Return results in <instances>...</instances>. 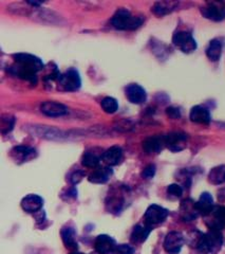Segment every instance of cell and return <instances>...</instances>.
<instances>
[{
    "instance_id": "obj_1",
    "label": "cell",
    "mask_w": 225,
    "mask_h": 254,
    "mask_svg": "<svg viewBox=\"0 0 225 254\" xmlns=\"http://www.w3.org/2000/svg\"><path fill=\"white\" fill-rule=\"evenodd\" d=\"M15 65L10 67V72L21 79L36 84V73L44 68L42 60L28 53L14 54Z\"/></svg>"
},
{
    "instance_id": "obj_2",
    "label": "cell",
    "mask_w": 225,
    "mask_h": 254,
    "mask_svg": "<svg viewBox=\"0 0 225 254\" xmlns=\"http://www.w3.org/2000/svg\"><path fill=\"white\" fill-rule=\"evenodd\" d=\"M111 23L118 30H135L142 26L143 18L131 15L129 11L125 9H120L112 17Z\"/></svg>"
},
{
    "instance_id": "obj_3",
    "label": "cell",
    "mask_w": 225,
    "mask_h": 254,
    "mask_svg": "<svg viewBox=\"0 0 225 254\" xmlns=\"http://www.w3.org/2000/svg\"><path fill=\"white\" fill-rule=\"evenodd\" d=\"M223 244V237L221 231L217 230H210V232L204 234L202 240L197 246V250L199 254H208V253H217Z\"/></svg>"
},
{
    "instance_id": "obj_4",
    "label": "cell",
    "mask_w": 225,
    "mask_h": 254,
    "mask_svg": "<svg viewBox=\"0 0 225 254\" xmlns=\"http://www.w3.org/2000/svg\"><path fill=\"white\" fill-rule=\"evenodd\" d=\"M172 43L184 53L194 52L197 49V43L195 38L192 37L189 32L186 31H180L174 33L172 37Z\"/></svg>"
},
{
    "instance_id": "obj_5",
    "label": "cell",
    "mask_w": 225,
    "mask_h": 254,
    "mask_svg": "<svg viewBox=\"0 0 225 254\" xmlns=\"http://www.w3.org/2000/svg\"><path fill=\"white\" fill-rule=\"evenodd\" d=\"M58 83L61 89L65 91H76L82 85L79 73L75 69H69L67 72L60 74L58 77Z\"/></svg>"
},
{
    "instance_id": "obj_6",
    "label": "cell",
    "mask_w": 225,
    "mask_h": 254,
    "mask_svg": "<svg viewBox=\"0 0 225 254\" xmlns=\"http://www.w3.org/2000/svg\"><path fill=\"white\" fill-rule=\"evenodd\" d=\"M187 134L183 132H170L164 137L165 146L171 152H181L186 147Z\"/></svg>"
},
{
    "instance_id": "obj_7",
    "label": "cell",
    "mask_w": 225,
    "mask_h": 254,
    "mask_svg": "<svg viewBox=\"0 0 225 254\" xmlns=\"http://www.w3.org/2000/svg\"><path fill=\"white\" fill-rule=\"evenodd\" d=\"M184 236L182 233L172 231L168 233L164 241V249L170 254H178L184 245Z\"/></svg>"
},
{
    "instance_id": "obj_8",
    "label": "cell",
    "mask_w": 225,
    "mask_h": 254,
    "mask_svg": "<svg viewBox=\"0 0 225 254\" xmlns=\"http://www.w3.org/2000/svg\"><path fill=\"white\" fill-rule=\"evenodd\" d=\"M168 216V211L164 209L163 206H160L158 204H152L145 212V220L146 224L151 225H158L163 222Z\"/></svg>"
},
{
    "instance_id": "obj_9",
    "label": "cell",
    "mask_w": 225,
    "mask_h": 254,
    "mask_svg": "<svg viewBox=\"0 0 225 254\" xmlns=\"http://www.w3.org/2000/svg\"><path fill=\"white\" fill-rule=\"evenodd\" d=\"M205 18L214 21H221L225 18V5L222 2H210L202 9Z\"/></svg>"
},
{
    "instance_id": "obj_10",
    "label": "cell",
    "mask_w": 225,
    "mask_h": 254,
    "mask_svg": "<svg viewBox=\"0 0 225 254\" xmlns=\"http://www.w3.org/2000/svg\"><path fill=\"white\" fill-rule=\"evenodd\" d=\"M40 110L42 113L48 117H61L65 116L68 113V108L60 104V103L54 102V101H47L44 102L42 106H40Z\"/></svg>"
},
{
    "instance_id": "obj_11",
    "label": "cell",
    "mask_w": 225,
    "mask_h": 254,
    "mask_svg": "<svg viewBox=\"0 0 225 254\" xmlns=\"http://www.w3.org/2000/svg\"><path fill=\"white\" fill-rule=\"evenodd\" d=\"M212 219L208 220L206 224L210 230H217L221 231L225 227V208L224 206H215L213 212L210 214Z\"/></svg>"
},
{
    "instance_id": "obj_12",
    "label": "cell",
    "mask_w": 225,
    "mask_h": 254,
    "mask_svg": "<svg viewBox=\"0 0 225 254\" xmlns=\"http://www.w3.org/2000/svg\"><path fill=\"white\" fill-rule=\"evenodd\" d=\"M126 95L133 104H143L147 99V94L145 89L138 84H130L126 88Z\"/></svg>"
},
{
    "instance_id": "obj_13",
    "label": "cell",
    "mask_w": 225,
    "mask_h": 254,
    "mask_svg": "<svg viewBox=\"0 0 225 254\" xmlns=\"http://www.w3.org/2000/svg\"><path fill=\"white\" fill-rule=\"evenodd\" d=\"M115 246L116 245L113 238L106 234L99 235L96 237L95 243H94V248L96 252H99L100 254L111 253L115 248Z\"/></svg>"
},
{
    "instance_id": "obj_14",
    "label": "cell",
    "mask_w": 225,
    "mask_h": 254,
    "mask_svg": "<svg viewBox=\"0 0 225 254\" xmlns=\"http://www.w3.org/2000/svg\"><path fill=\"white\" fill-rule=\"evenodd\" d=\"M196 208L198 213L201 214L202 216L210 215L215 208L213 196L207 192L201 194L198 202H196Z\"/></svg>"
},
{
    "instance_id": "obj_15",
    "label": "cell",
    "mask_w": 225,
    "mask_h": 254,
    "mask_svg": "<svg viewBox=\"0 0 225 254\" xmlns=\"http://www.w3.org/2000/svg\"><path fill=\"white\" fill-rule=\"evenodd\" d=\"M43 204L44 200L42 197L38 195L30 194L22 199L21 208L28 213H35L43 208Z\"/></svg>"
},
{
    "instance_id": "obj_16",
    "label": "cell",
    "mask_w": 225,
    "mask_h": 254,
    "mask_svg": "<svg viewBox=\"0 0 225 254\" xmlns=\"http://www.w3.org/2000/svg\"><path fill=\"white\" fill-rule=\"evenodd\" d=\"M190 120L198 124H210L212 118L208 109L203 106H195L190 110Z\"/></svg>"
},
{
    "instance_id": "obj_17",
    "label": "cell",
    "mask_w": 225,
    "mask_h": 254,
    "mask_svg": "<svg viewBox=\"0 0 225 254\" xmlns=\"http://www.w3.org/2000/svg\"><path fill=\"white\" fill-rule=\"evenodd\" d=\"M102 158L104 162L109 166L117 165L123 159V150L119 146H112L103 154Z\"/></svg>"
},
{
    "instance_id": "obj_18",
    "label": "cell",
    "mask_w": 225,
    "mask_h": 254,
    "mask_svg": "<svg viewBox=\"0 0 225 254\" xmlns=\"http://www.w3.org/2000/svg\"><path fill=\"white\" fill-rule=\"evenodd\" d=\"M164 145V137H149L143 142V149L147 154H159Z\"/></svg>"
},
{
    "instance_id": "obj_19",
    "label": "cell",
    "mask_w": 225,
    "mask_h": 254,
    "mask_svg": "<svg viewBox=\"0 0 225 254\" xmlns=\"http://www.w3.org/2000/svg\"><path fill=\"white\" fill-rule=\"evenodd\" d=\"M111 176H112L111 168H109V166H103V168L96 169L90 175L89 181L92 182V184H96V185L106 184Z\"/></svg>"
},
{
    "instance_id": "obj_20",
    "label": "cell",
    "mask_w": 225,
    "mask_h": 254,
    "mask_svg": "<svg viewBox=\"0 0 225 254\" xmlns=\"http://www.w3.org/2000/svg\"><path fill=\"white\" fill-rule=\"evenodd\" d=\"M150 232H151V227L147 224L145 226H142V225L135 226L131 233V241L135 244L144 243L147 240Z\"/></svg>"
},
{
    "instance_id": "obj_21",
    "label": "cell",
    "mask_w": 225,
    "mask_h": 254,
    "mask_svg": "<svg viewBox=\"0 0 225 254\" xmlns=\"http://www.w3.org/2000/svg\"><path fill=\"white\" fill-rule=\"evenodd\" d=\"M181 211L183 216L182 218L184 219V221H190V220H194L197 215H198V211L196 208V202H194L192 200H184L182 202L181 205Z\"/></svg>"
},
{
    "instance_id": "obj_22",
    "label": "cell",
    "mask_w": 225,
    "mask_h": 254,
    "mask_svg": "<svg viewBox=\"0 0 225 254\" xmlns=\"http://www.w3.org/2000/svg\"><path fill=\"white\" fill-rule=\"evenodd\" d=\"M222 43L220 39H213L206 49V55L212 62L219 61L222 54Z\"/></svg>"
},
{
    "instance_id": "obj_23",
    "label": "cell",
    "mask_w": 225,
    "mask_h": 254,
    "mask_svg": "<svg viewBox=\"0 0 225 254\" xmlns=\"http://www.w3.org/2000/svg\"><path fill=\"white\" fill-rule=\"evenodd\" d=\"M61 238L63 244L66 245V247L69 249H76L77 243L75 238V231L73 228L71 227H63L61 229Z\"/></svg>"
},
{
    "instance_id": "obj_24",
    "label": "cell",
    "mask_w": 225,
    "mask_h": 254,
    "mask_svg": "<svg viewBox=\"0 0 225 254\" xmlns=\"http://www.w3.org/2000/svg\"><path fill=\"white\" fill-rule=\"evenodd\" d=\"M35 154V149L29 147V146H23V145H19V146H16L13 148L12 150V156L15 159V160H21L23 161H27L29 160L30 158H32Z\"/></svg>"
},
{
    "instance_id": "obj_25",
    "label": "cell",
    "mask_w": 225,
    "mask_h": 254,
    "mask_svg": "<svg viewBox=\"0 0 225 254\" xmlns=\"http://www.w3.org/2000/svg\"><path fill=\"white\" fill-rule=\"evenodd\" d=\"M208 180L213 185L225 184V165H219L214 168L208 174Z\"/></svg>"
},
{
    "instance_id": "obj_26",
    "label": "cell",
    "mask_w": 225,
    "mask_h": 254,
    "mask_svg": "<svg viewBox=\"0 0 225 254\" xmlns=\"http://www.w3.org/2000/svg\"><path fill=\"white\" fill-rule=\"evenodd\" d=\"M176 5H178V3L172 2V1H159V2H156L154 7H152V12H154L156 15L163 16L172 12L176 7Z\"/></svg>"
},
{
    "instance_id": "obj_27",
    "label": "cell",
    "mask_w": 225,
    "mask_h": 254,
    "mask_svg": "<svg viewBox=\"0 0 225 254\" xmlns=\"http://www.w3.org/2000/svg\"><path fill=\"white\" fill-rule=\"evenodd\" d=\"M101 157L96 153L92 152V150H88V152H86L82 159V163L86 168H95V166L99 165Z\"/></svg>"
},
{
    "instance_id": "obj_28",
    "label": "cell",
    "mask_w": 225,
    "mask_h": 254,
    "mask_svg": "<svg viewBox=\"0 0 225 254\" xmlns=\"http://www.w3.org/2000/svg\"><path fill=\"white\" fill-rule=\"evenodd\" d=\"M101 105H102L103 109L105 110L107 114H114L118 108L117 101L113 98H110V97L103 99Z\"/></svg>"
},
{
    "instance_id": "obj_29",
    "label": "cell",
    "mask_w": 225,
    "mask_h": 254,
    "mask_svg": "<svg viewBox=\"0 0 225 254\" xmlns=\"http://www.w3.org/2000/svg\"><path fill=\"white\" fill-rule=\"evenodd\" d=\"M14 118L11 116H6V117H2L1 119V131L2 133L9 132L12 130L13 126H14Z\"/></svg>"
},
{
    "instance_id": "obj_30",
    "label": "cell",
    "mask_w": 225,
    "mask_h": 254,
    "mask_svg": "<svg viewBox=\"0 0 225 254\" xmlns=\"http://www.w3.org/2000/svg\"><path fill=\"white\" fill-rule=\"evenodd\" d=\"M134 250L129 245H116L111 254H133Z\"/></svg>"
},
{
    "instance_id": "obj_31",
    "label": "cell",
    "mask_w": 225,
    "mask_h": 254,
    "mask_svg": "<svg viewBox=\"0 0 225 254\" xmlns=\"http://www.w3.org/2000/svg\"><path fill=\"white\" fill-rule=\"evenodd\" d=\"M167 193L168 195L173 196V197H181L183 193V189L179 185H170L167 188Z\"/></svg>"
},
{
    "instance_id": "obj_32",
    "label": "cell",
    "mask_w": 225,
    "mask_h": 254,
    "mask_svg": "<svg viewBox=\"0 0 225 254\" xmlns=\"http://www.w3.org/2000/svg\"><path fill=\"white\" fill-rule=\"evenodd\" d=\"M155 174H156V166L154 164H150L144 169L142 176L145 179H150L155 176Z\"/></svg>"
},
{
    "instance_id": "obj_33",
    "label": "cell",
    "mask_w": 225,
    "mask_h": 254,
    "mask_svg": "<svg viewBox=\"0 0 225 254\" xmlns=\"http://www.w3.org/2000/svg\"><path fill=\"white\" fill-rule=\"evenodd\" d=\"M166 113H167V116L169 117V118H171V119H179V118L181 117L180 110H179L178 108H175V107H169V108H167Z\"/></svg>"
},
{
    "instance_id": "obj_34",
    "label": "cell",
    "mask_w": 225,
    "mask_h": 254,
    "mask_svg": "<svg viewBox=\"0 0 225 254\" xmlns=\"http://www.w3.org/2000/svg\"><path fill=\"white\" fill-rule=\"evenodd\" d=\"M84 177V174L82 172H75L71 175L70 177V181L72 182L73 185H77L78 182L83 179Z\"/></svg>"
},
{
    "instance_id": "obj_35",
    "label": "cell",
    "mask_w": 225,
    "mask_h": 254,
    "mask_svg": "<svg viewBox=\"0 0 225 254\" xmlns=\"http://www.w3.org/2000/svg\"><path fill=\"white\" fill-rule=\"evenodd\" d=\"M28 3L31 5H34V6H39L40 4H42V2H37V1H28Z\"/></svg>"
},
{
    "instance_id": "obj_36",
    "label": "cell",
    "mask_w": 225,
    "mask_h": 254,
    "mask_svg": "<svg viewBox=\"0 0 225 254\" xmlns=\"http://www.w3.org/2000/svg\"><path fill=\"white\" fill-rule=\"evenodd\" d=\"M71 254H84V253H80V252H74V253H71Z\"/></svg>"
}]
</instances>
